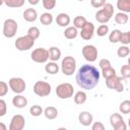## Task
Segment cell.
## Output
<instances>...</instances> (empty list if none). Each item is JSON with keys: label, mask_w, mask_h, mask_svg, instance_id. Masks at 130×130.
I'll return each mask as SVG.
<instances>
[{"label": "cell", "mask_w": 130, "mask_h": 130, "mask_svg": "<svg viewBox=\"0 0 130 130\" xmlns=\"http://www.w3.org/2000/svg\"><path fill=\"white\" fill-rule=\"evenodd\" d=\"M43 114L45 115V117L49 120H54L57 118L58 116V110L55 108V107H52V106H49L47 108H45V110L43 111Z\"/></svg>", "instance_id": "obj_19"}, {"label": "cell", "mask_w": 130, "mask_h": 130, "mask_svg": "<svg viewBox=\"0 0 130 130\" xmlns=\"http://www.w3.org/2000/svg\"><path fill=\"white\" fill-rule=\"evenodd\" d=\"M90 4L94 8H101L106 4V0H90Z\"/></svg>", "instance_id": "obj_41"}, {"label": "cell", "mask_w": 130, "mask_h": 130, "mask_svg": "<svg viewBox=\"0 0 130 130\" xmlns=\"http://www.w3.org/2000/svg\"><path fill=\"white\" fill-rule=\"evenodd\" d=\"M110 124L115 130H126L124 119L119 113H114L110 116Z\"/></svg>", "instance_id": "obj_12"}, {"label": "cell", "mask_w": 130, "mask_h": 130, "mask_svg": "<svg viewBox=\"0 0 130 130\" xmlns=\"http://www.w3.org/2000/svg\"><path fill=\"white\" fill-rule=\"evenodd\" d=\"M102 9L95 12V20L102 24L107 23L114 15V6L111 3H106Z\"/></svg>", "instance_id": "obj_2"}, {"label": "cell", "mask_w": 130, "mask_h": 130, "mask_svg": "<svg viewBox=\"0 0 130 130\" xmlns=\"http://www.w3.org/2000/svg\"><path fill=\"white\" fill-rule=\"evenodd\" d=\"M106 85L110 89H114L117 92H122L124 90V84H123V79L122 76H117L114 75L110 78L106 79Z\"/></svg>", "instance_id": "obj_8"}, {"label": "cell", "mask_w": 130, "mask_h": 130, "mask_svg": "<svg viewBox=\"0 0 130 130\" xmlns=\"http://www.w3.org/2000/svg\"><path fill=\"white\" fill-rule=\"evenodd\" d=\"M78 30L75 26H67L64 30V37L68 40H73L77 37Z\"/></svg>", "instance_id": "obj_21"}, {"label": "cell", "mask_w": 130, "mask_h": 130, "mask_svg": "<svg viewBox=\"0 0 130 130\" xmlns=\"http://www.w3.org/2000/svg\"><path fill=\"white\" fill-rule=\"evenodd\" d=\"M76 69V60L72 56H66L62 59L61 62V71L64 75L70 76L75 72Z\"/></svg>", "instance_id": "obj_3"}, {"label": "cell", "mask_w": 130, "mask_h": 130, "mask_svg": "<svg viewBox=\"0 0 130 130\" xmlns=\"http://www.w3.org/2000/svg\"><path fill=\"white\" fill-rule=\"evenodd\" d=\"M30 58L36 63H46L49 60L48 50L45 48H37L31 52Z\"/></svg>", "instance_id": "obj_10"}, {"label": "cell", "mask_w": 130, "mask_h": 130, "mask_svg": "<svg viewBox=\"0 0 130 130\" xmlns=\"http://www.w3.org/2000/svg\"><path fill=\"white\" fill-rule=\"evenodd\" d=\"M55 91H56V94L59 99L66 100V99H69L73 95L74 88H73L72 84H70L68 82H64V83H60L59 85H57Z\"/></svg>", "instance_id": "obj_4"}, {"label": "cell", "mask_w": 130, "mask_h": 130, "mask_svg": "<svg viewBox=\"0 0 130 130\" xmlns=\"http://www.w3.org/2000/svg\"><path fill=\"white\" fill-rule=\"evenodd\" d=\"M40 21L44 25H50L53 22V15L49 12H44L40 16Z\"/></svg>", "instance_id": "obj_27"}, {"label": "cell", "mask_w": 130, "mask_h": 130, "mask_svg": "<svg viewBox=\"0 0 130 130\" xmlns=\"http://www.w3.org/2000/svg\"><path fill=\"white\" fill-rule=\"evenodd\" d=\"M45 71L47 72V73H49V74H56V73H58V71H59V65L56 63V62H54V61H51V62H49V63H47L46 64V66H45Z\"/></svg>", "instance_id": "obj_24"}, {"label": "cell", "mask_w": 130, "mask_h": 130, "mask_svg": "<svg viewBox=\"0 0 130 130\" xmlns=\"http://www.w3.org/2000/svg\"><path fill=\"white\" fill-rule=\"evenodd\" d=\"M86 99H87V95L83 90H78L74 94V103L76 105H83L86 102Z\"/></svg>", "instance_id": "obj_23"}, {"label": "cell", "mask_w": 130, "mask_h": 130, "mask_svg": "<svg viewBox=\"0 0 130 130\" xmlns=\"http://www.w3.org/2000/svg\"><path fill=\"white\" fill-rule=\"evenodd\" d=\"M25 0H4V4L10 8H19L24 5Z\"/></svg>", "instance_id": "obj_26"}, {"label": "cell", "mask_w": 130, "mask_h": 130, "mask_svg": "<svg viewBox=\"0 0 130 130\" xmlns=\"http://www.w3.org/2000/svg\"><path fill=\"white\" fill-rule=\"evenodd\" d=\"M119 111L122 114H129L130 113V101L129 100L123 101L119 106Z\"/></svg>", "instance_id": "obj_31"}, {"label": "cell", "mask_w": 130, "mask_h": 130, "mask_svg": "<svg viewBox=\"0 0 130 130\" xmlns=\"http://www.w3.org/2000/svg\"><path fill=\"white\" fill-rule=\"evenodd\" d=\"M119 42L122 45H128V44H130V31L121 32V37H120V41Z\"/></svg>", "instance_id": "obj_37"}, {"label": "cell", "mask_w": 130, "mask_h": 130, "mask_svg": "<svg viewBox=\"0 0 130 130\" xmlns=\"http://www.w3.org/2000/svg\"><path fill=\"white\" fill-rule=\"evenodd\" d=\"M25 125V119L22 115H14L11 118L10 125H9V130H22Z\"/></svg>", "instance_id": "obj_14"}, {"label": "cell", "mask_w": 130, "mask_h": 130, "mask_svg": "<svg viewBox=\"0 0 130 130\" xmlns=\"http://www.w3.org/2000/svg\"><path fill=\"white\" fill-rule=\"evenodd\" d=\"M102 75H103V77H105V79L110 78V77L116 75V70H115L112 66H110V67H108V68L102 69Z\"/></svg>", "instance_id": "obj_34"}, {"label": "cell", "mask_w": 130, "mask_h": 130, "mask_svg": "<svg viewBox=\"0 0 130 130\" xmlns=\"http://www.w3.org/2000/svg\"><path fill=\"white\" fill-rule=\"evenodd\" d=\"M0 130H6V125L2 122H0Z\"/></svg>", "instance_id": "obj_45"}, {"label": "cell", "mask_w": 130, "mask_h": 130, "mask_svg": "<svg viewBox=\"0 0 130 130\" xmlns=\"http://www.w3.org/2000/svg\"><path fill=\"white\" fill-rule=\"evenodd\" d=\"M80 37L85 40V41H89L90 39H92L93 34H94V25L92 22L90 21H86L85 24L80 28Z\"/></svg>", "instance_id": "obj_13"}, {"label": "cell", "mask_w": 130, "mask_h": 130, "mask_svg": "<svg viewBox=\"0 0 130 130\" xmlns=\"http://www.w3.org/2000/svg\"><path fill=\"white\" fill-rule=\"evenodd\" d=\"M99 66H100L101 69H105V68H108V67H110L112 65H111L110 60H108V59H102L99 62Z\"/></svg>", "instance_id": "obj_42"}, {"label": "cell", "mask_w": 130, "mask_h": 130, "mask_svg": "<svg viewBox=\"0 0 130 130\" xmlns=\"http://www.w3.org/2000/svg\"><path fill=\"white\" fill-rule=\"evenodd\" d=\"M27 1H28V3L30 5H37L40 2V0H27Z\"/></svg>", "instance_id": "obj_44"}, {"label": "cell", "mask_w": 130, "mask_h": 130, "mask_svg": "<svg viewBox=\"0 0 130 130\" xmlns=\"http://www.w3.org/2000/svg\"><path fill=\"white\" fill-rule=\"evenodd\" d=\"M78 1H83V0H78Z\"/></svg>", "instance_id": "obj_47"}, {"label": "cell", "mask_w": 130, "mask_h": 130, "mask_svg": "<svg viewBox=\"0 0 130 130\" xmlns=\"http://www.w3.org/2000/svg\"><path fill=\"white\" fill-rule=\"evenodd\" d=\"M82 56L88 62H94L98 58V49L93 45H85L82 48Z\"/></svg>", "instance_id": "obj_11"}, {"label": "cell", "mask_w": 130, "mask_h": 130, "mask_svg": "<svg viewBox=\"0 0 130 130\" xmlns=\"http://www.w3.org/2000/svg\"><path fill=\"white\" fill-rule=\"evenodd\" d=\"M108 32H109V26H108L106 23L101 24V25L98 27V29H96V35H98L99 37H105Z\"/></svg>", "instance_id": "obj_35"}, {"label": "cell", "mask_w": 130, "mask_h": 130, "mask_svg": "<svg viewBox=\"0 0 130 130\" xmlns=\"http://www.w3.org/2000/svg\"><path fill=\"white\" fill-rule=\"evenodd\" d=\"M23 18L27 22H34L38 18V12L34 8H27L23 11Z\"/></svg>", "instance_id": "obj_18"}, {"label": "cell", "mask_w": 130, "mask_h": 130, "mask_svg": "<svg viewBox=\"0 0 130 130\" xmlns=\"http://www.w3.org/2000/svg\"><path fill=\"white\" fill-rule=\"evenodd\" d=\"M8 85H9V88L16 94L22 93L26 87L25 81L21 77H11L8 81Z\"/></svg>", "instance_id": "obj_9"}, {"label": "cell", "mask_w": 130, "mask_h": 130, "mask_svg": "<svg viewBox=\"0 0 130 130\" xmlns=\"http://www.w3.org/2000/svg\"><path fill=\"white\" fill-rule=\"evenodd\" d=\"M120 72H121V75H122L123 78L128 79L130 77V66L128 64L123 65L121 67V69H120Z\"/></svg>", "instance_id": "obj_38"}, {"label": "cell", "mask_w": 130, "mask_h": 130, "mask_svg": "<svg viewBox=\"0 0 130 130\" xmlns=\"http://www.w3.org/2000/svg\"><path fill=\"white\" fill-rule=\"evenodd\" d=\"M70 16L67 14V13H64V12H62V13H59L58 15H57V17H56V23L59 25V26H61V27H66V26H68L69 25V23H70Z\"/></svg>", "instance_id": "obj_17"}, {"label": "cell", "mask_w": 130, "mask_h": 130, "mask_svg": "<svg viewBox=\"0 0 130 130\" xmlns=\"http://www.w3.org/2000/svg\"><path fill=\"white\" fill-rule=\"evenodd\" d=\"M48 53H49V59L51 61L57 62L61 58V50L58 47H51L48 50Z\"/></svg>", "instance_id": "obj_20"}, {"label": "cell", "mask_w": 130, "mask_h": 130, "mask_svg": "<svg viewBox=\"0 0 130 130\" xmlns=\"http://www.w3.org/2000/svg\"><path fill=\"white\" fill-rule=\"evenodd\" d=\"M92 120H93L92 115L89 112H87V111H82L78 115V121L83 126H89V125H91Z\"/></svg>", "instance_id": "obj_15"}, {"label": "cell", "mask_w": 130, "mask_h": 130, "mask_svg": "<svg viewBox=\"0 0 130 130\" xmlns=\"http://www.w3.org/2000/svg\"><path fill=\"white\" fill-rule=\"evenodd\" d=\"M40 34H41V31H40L39 27H37V26H30L27 29V36L30 37L31 39H34L35 41L40 37Z\"/></svg>", "instance_id": "obj_32"}, {"label": "cell", "mask_w": 130, "mask_h": 130, "mask_svg": "<svg viewBox=\"0 0 130 130\" xmlns=\"http://www.w3.org/2000/svg\"><path fill=\"white\" fill-rule=\"evenodd\" d=\"M43 108L41 107V106H39V105H34V106H31L30 108H29V113H30V115L31 116H34V117H39V116H41L42 114H43Z\"/></svg>", "instance_id": "obj_33"}, {"label": "cell", "mask_w": 130, "mask_h": 130, "mask_svg": "<svg viewBox=\"0 0 130 130\" xmlns=\"http://www.w3.org/2000/svg\"><path fill=\"white\" fill-rule=\"evenodd\" d=\"M129 20V16H128V13H125V12H118L116 15H115V22L118 23V24H126Z\"/></svg>", "instance_id": "obj_25"}, {"label": "cell", "mask_w": 130, "mask_h": 130, "mask_svg": "<svg viewBox=\"0 0 130 130\" xmlns=\"http://www.w3.org/2000/svg\"><path fill=\"white\" fill-rule=\"evenodd\" d=\"M129 54H130V49H129V47H128L127 45H122V46H120V47L118 48V50H117V55H118V57H120V58H125V57H127Z\"/></svg>", "instance_id": "obj_29"}, {"label": "cell", "mask_w": 130, "mask_h": 130, "mask_svg": "<svg viewBox=\"0 0 130 130\" xmlns=\"http://www.w3.org/2000/svg\"><path fill=\"white\" fill-rule=\"evenodd\" d=\"M91 129L92 130H105V126L102 122H93L91 123Z\"/></svg>", "instance_id": "obj_43"}, {"label": "cell", "mask_w": 130, "mask_h": 130, "mask_svg": "<svg viewBox=\"0 0 130 130\" xmlns=\"http://www.w3.org/2000/svg\"><path fill=\"white\" fill-rule=\"evenodd\" d=\"M56 2H57V0H42L44 8L47 9V10L54 9L55 6H56Z\"/></svg>", "instance_id": "obj_36"}, {"label": "cell", "mask_w": 130, "mask_h": 130, "mask_svg": "<svg viewBox=\"0 0 130 130\" xmlns=\"http://www.w3.org/2000/svg\"><path fill=\"white\" fill-rule=\"evenodd\" d=\"M7 113V104L4 100L0 99V117L5 116Z\"/></svg>", "instance_id": "obj_40"}, {"label": "cell", "mask_w": 130, "mask_h": 130, "mask_svg": "<svg viewBox=\"0 0 130 130\" xmlns=\"http://www.w3.org/2000/svg\"><path fill=\"white\" fill-rule=\"evenodd\" d=\"M121 30L120 29H114L113 31L110 32L109 35V41L113 44H116V43H119L120 41V37H121Z\"/></svg>", "instance_id": "obj_28"}, {"label": "cell", "mask_w": 130, "mask_h": 130, "mask_svg": "<svg viewBox=\"0 0 130 130\" xmlns=\"http://www.w3.org/2000/svg\"><path fill=\"white\" fill-rule=\"evenodd\" d=\"M17 28H18L17 22L12 18H7L3 23V30H2L3 36L7 39H11L16 35Z\"/></svg>", "instance_id": "obj_5"}, {"label": "cell", "mask_w": 130, "mask_h": 130, "mask_svg": "<svg viewBox=\"0 0 130 130\" xmlns=\"http://www.w3.org/2000/svg\"><path fill=\"white\" fill-rule=\"evenodd\" d=\"M86 18L84 16H81V15H77L74 19H73V26H75L76 28H81L85 22H86Z\"/></svg>", "instance_id": "obj_30"}, {"label": "cell", "mask_w": 130, "mask_h": 130, "mask_svg": "<svg viewBox=\"0 0 130 130\" xmlns=\"http://www.w3.org/2000/svg\"><path fill=\"white\" fill-rule=\"evenodd\" d=\"M2 4H4V0H0V6H1Z\"/></svg>", "instance_id": "obj_46"}, {"label": "cell", "mask_w": 130, "mask_h": 130, "mask_svg": "<svg viewBox=\"0 0 130 130\" xmlns=\"http://www.w3.org/2000/svg\"><path fill=\"white\" fill-rule=\"evenodd\" d=\"M34 45H35V40L28 37L27 35L17 38L14 43V46L18 51H27L31 49Z\"/></svg>", "instance_id": "obj_6"}, {"label": "cell", "mask_w": 130, "mask_h": 130, "mask_svg": "<svg viewBox=\"0 0 130 130\" xmlns=\"http://www.w3.org/2000/svg\"><path fill=\"white\" fill-rule=\"evenodd\" d=\"M100 77L101 73L96 67H94L93 65L84 64L78 69L75 80L79 87H81L82 89L90 90L99 83Z\"/></svg>", "instance_id": "obj_1"}, {"label": "cell", "mask_w": 130, "mask_h": 130, "mask_svg": "<svg viewBox=\"0 0 130 130\" xmlns=\"http://www.w3.org/2000/svg\"><path fill=\"white\" fill-rule=\"evenodd\" d=\"M8 92V84L5 81L0 80V96L6 95Z\"/></svg>", "instance_id": "obj_39"}, {"label": "cell", "mask_w": 130, "mask_h": 130, "mask_svg": "<svg viewBox=\"0 0 130 130\" xmlns=\"http://www.w3.org/2000/svg\"><path fill=\"white\" fill-rule=\"evenodd\" d=\"M32 90L37 95L43 98V96H47V95H49L51 93L52 87H51V84L49 82H46V81H43V80H39L34 84Z\"/></svg>", "instance_id": "obj_7"}, {"label": "cell", "mask_w": 130, "mask_h": 130, "mask_svg": "<svg viewBox=\"0 0 130 130\" xmlns=\"http://www.w3.org/2000/svg\"><path fill=\"white\" fill-rule=\"evenodd\" d=\"M12 105L17 109H23L27 106V100L25 96L21 95L20 93H17L12 99Z\"/></svg>", "instance_id": "obj_16"}, {"label": "cell", "mask_w": 130, "mask_h": 130, "mask_svg": "<svg viewBox=\"0 0 130 130\" xmlns=\"http://www.w3.org/2000/svg\"><path fill=\"white\" fill-rule=\"evenodd\" d=\"M117 8L121 12H130V0H117Z\"/></svg>", "instance_id": "obj_22"}]
</instances>
